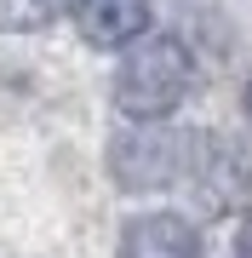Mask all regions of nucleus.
Masks as SVG:
<instances>
[{
	"instance_id": "nucleus-1",
	"label": "nucleus",
	"mask_w": 252,
	"mask_h": 258,
	"mask_svg": "<svg viewBox=\"0 0 252 258\" xmlns=\"http://www.w3.org/2000/svg\"><path fill=\"white\" fill-rule=\"evenodd\" d=\"M189 86H195V52L178 35H143L126 46L121 69H115V109L132 126H155V120L178 115Z\"/></svg>"
},
{
	"instance_id": "nucleus-2",
	"label": "nucleus",
	"mask_w": 252,
	"mask_h": 258,
	"mask_svg": "<svg viewBox=\"0 0 252 258\" xmlns=\"http://www.w3.org/2000/svg\"><path fill=\"white\" fill-rule=\"evenodd\" d=\"M201 144H206L201 132L166 126V120H155V126H132L109 149V172H115V184H126V189H166V184L195 178Z\"/></svg>"
},
{
	"instance_id": "nucleus-3",
	"label": "nucleus",
	"mask_w": 252,
	"mask_h": 258,
	"mask_svg": "<svg viewBox=\"0 0 252 258\" xmlns=\"http://www.w3.org/2000/svg\"><path fill=\"white\" fill-rule=\"evenodd\" d=\"M63 6L80 40H92L103 52H126L132 40L149 35V0H63Z\"/></svg>"
},
{
	"instance_id": "nucleus-4",
	"label": "nucleus",
	"mask_w": 252,
	"mask_h": 258,
	"mask_svg": "<svg viewBox=\"0 0 252 258\" xmlns=\"http://www.w3.org/2000/svg\"><path fill=\"white\" fill-rule=\"evenodd\" d=\"M121 258H201V235L178 212H143L126 224Z\"/></svg>"
},
{
	"instance_id": "nucleus-5",
	"label": "nucleus",
	"mask_w": 252,
	"mask_h": 258,
	"mask_svg": "<svg viewBox=\"0 0 252 258\" xmlns=\"http://www.w3.org/2000/svg\"><path fill=\"white\" fill-rule=\"evenodd\" d=\"M63 0H0V29L6 35H29V29H46L57 18Z\"/></svg>"
},
{
	"instance_id": "nucleus-6",
	"label": "nucleus",
	"mask_w": 252,
	"mask_h": 258,
	"mask_svg": "<svg viewBox=\"0 0 252 258\" xmlns=\"http://www.w3.org/2000/svg\"><path fill=\"white\" fill-rule=\"evenodd\" d=\"M235 258H252V218L241 224V235H235Z\"/></svg>"
},
{
	"instance_id": "nucleus-7",
	"label": "nucleus",
	"mask_w": 252,
	"mask_h": 258,
	"mask_svg": "<svg viewBox=\"0 0 252 258\" xmlns=\"http://www.w3.org/2000/svg\"><path fill=\"white\" fill-rule=\"evenodd\" d=\"M246 109H252V81H246Z\"/></svg>"
}]
</instances>
